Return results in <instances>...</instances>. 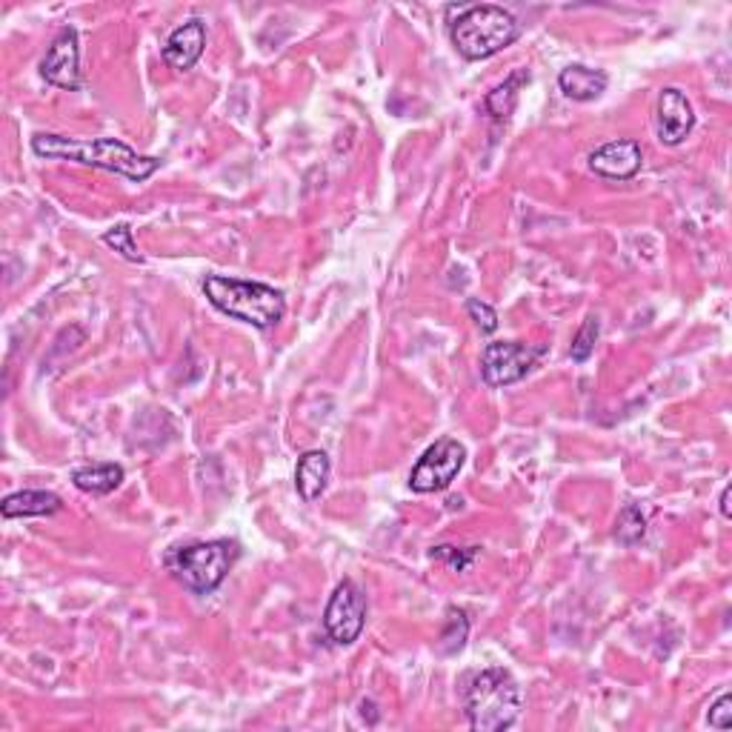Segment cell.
<instances>
[{"instance_id":"obj_21","label":"cell","mask_w":732,"mask_h":732,"mask_svg":"<svg viewBox=\"0 0 732 732\" xmlns=\"http://www.w3.org/2000/svg\"><path fill=\"white\" fill-rule=\"evenodd\" d=\"M599 335H601V324L599 318H586L584 324H581V329H578V335L572 338V347H570V358L576 363H584L590 361V356L595 352V344H599Z\"/></svg>"},{"instance_id":"obj_6","label":"cell","mask_w":732,"mask_h":732,"mask_svg":"<svg viewBox=\"0 0 732 732\" xmlns=\"http://www.w3.org/2000/svg\"><path fill=\"white\" fill-rule=\"evenodd\" d=\"M547 347H533L521 340H492L484 347L481 377L487 386H510L524 381L538 367Z\"/></svg>"},{"instance_id":"obj_18","label":"cell","mask_w":732,"mask_h":732,"mask_svg":"<svg viewBox=\"0 0 732 732\" xmlns=\"http://www.w3.org/2000/svg\"><path fill=\"white\" fill-rule=\"evenodd\" d=\"M466 638H469V618H466L464 609L450 607L444 618V629L438 636V650L444 655H455L466 647Z\"/></svg>"},{"instance_id":"obj_11","label":"cell","mask_w":732,"mask_h":732,"mask_svg":"<svg viewBox=\"0 0 732 732\" xmlns=\"http://www.w3.org/2000/svg\"><path fill=\"white\" fill-rule=\"evenodd\" d=\"M643 166V149L632 138H618L599 147L590 155V170L607 181L636 178Z\"/></svg>"},{"instance_id":"obj_24","label":"cell","mask_w":732,"mask_h":732,"mask_svg":"<svg viewBox=\"0 0 732 732\" xmlns=\"http://www.w3.org/2000/svg\"><path fill=\"white\" fill-rule=\"evenodd\" d=\"M707 721H710V727H716V730H724V732L732 727V696L727 693V689L716 698V704L710 707V716H707Z\"/></svg>"},{"instance_id":"obj_14","label":"cell","mask_w":732,"mask_h":732,"mask_svg":"<svg viewBox=\"0 0 732 732\" xmlns=\"http://www.w3.org/2000/svg\"><path fill=\"white\" fill-rule=\"evenodd\" d=\"M329 473H333V464H329V455L321 450H310L298 458L295 466V489L298 496L304 498L306 503L318 501L324 496L326 484H329Z\"/></svg>"},{"instance_id":"obj_5","label":"cell","mask_w":732,"mask_h":732,"mask_svg":"<svg viewBox=\"0 0 732 732\" xmlns=\"http://www.w3.org/2000/svg\"><path fill=\"white\" fill-rule=\"evenodd\" d=\"M241 547L230 538L204 541V544H189V547L172 549L166 555V567L181 584L195 595H209L226 581L230 570L235 567Z\"/></svg>"},{"instance_id":"obj_3","label":"cell","mask_w":732,"mask_h":732,"mask_svg":"<svg viewBox=\"0 0 732 732\" xmlns=\"http://www.w3.org/2000/svg\"><path fill=\"white\" fill-rule=\"evenodd\" d=\"M204 292L214 310L235 321H244L255 329H272L287 315V298L281 289L269 287V283L207 275Z\"/></svg>"},{"instance_id":"obj_7","label":"cell","mask_w":732,"mask_h":732,"mask_svg":"<svg viewBox=\"0 0 732 732\" xmlns=\"http://www.w3.org/2000/svg\"><path fill=\"white\" fill-rule=\"evenodd\" d=\"M363 624H367V595L356 581L344 578L324 609L326 636L338 647H349L361 638Z\"/></svg>"},{"instance_id":"obj_1","label":"cell","mask_w":732,"mask_h":732,"mask_svg":"<svg viewBox=\"0 0 732 732\" xmlns=\"http://www.w3.org/2000/svg\"><path fill=\"white\" fill-rule=\"evenodd\" d=\"M32 152L46 161H74L92 170H106L115 175L141 184V181L152 178L161 166L158 158L138 155L132 147H126L124 141L115 138H67V135H35L32 138Z\"/></svg>"},{"instance_id":"obj_20","label":"cell","mask_w":732,"mask_h":732,"mask_svg":"<svg viewBox=\"0 0 732 732\" xmlns=\"http://www.w3.org/2000/svg\"><path fill=\"white\" fill-rule=\"evenodd\" d=\"M478 555H481L478 553V547L461 549L452 547V544H441V547H435L429 553V558H432V561H444L452 572H466L475 561H478Z\"/></svg>"},{"instance_id":"obj_15","label":"cell","mask_w":732,"mask_h":732,"mask_svg":"<svg viewBox=\"0 0 732 732\" xmlns=\"http://www.w3.org/2000/svg\"><path fill=\"white\" fill-rule=\"evenodd\" d=\"M609 78L601 69H590L581 67V63H572V67L561 69L558 74V86L570 101H578V104H586V101H595L607 92Z\"/></svg>"},{"instance_id":"obj_23","label":"cell","mask_w":732,"mask_h":732,"mask_svg":"<svg viewBox=\"0 0 732 732\" xmlns=\"http://www.w3.org/2000/svg\"><path fill=\"white\" fill-rule=\"evenodd\" d=\"M466 315L475 321V326H478L481 333L489 335L498 329V312L489 304H484V301H478V298H469V301H466Z\"/></svg>"},{"instance_id":"obj_9","label":"cell","mask_w":732,"mask_h":732,"mask_svg":"<svg viewBox=\"0 0 732 732\" xmlns=\"http://www.w3.org/2000/svg\"><path fill=\"white\" fill-rule=\"evenodd\" d=\"M40 74L58 90H81V37L74 26H63L40 60Z\"/></svg>"},{"instance_id":"obj_4","label":"cell","mask_w":732,"mask_h":732,"mask_svg":"<svg viewBox=\"0 0 732 732\" xmlns=\"http://www.w3.org/2000/svg\"><path fill=\"white\" fill-rule=\"evenodd\" d=\"M450 37L461 58L487 60L519 40L521 23L503 7L478 3L461 9L458 18L450 23Z\"/></svg>"},{"instance_id":"obj_16","label":"cell","mask_w":732,"mask_h":732,"mask_svg":"<svg viewBox=\"0 0 732 732\" xmlns=\"http://www.w3.org/2000/svg\"><path fill=\"white\" fill-rule=\"evenodd\" d=\"M124 466L120 464H90L74 469L72 484L81 492H90V496H109L124 481Z\"/></svg>"},{"instance_id":"obj_12","label":"cell","mask_w":732,"mask_h":732,"mask_svg":"<svg viewBox=\"0 0 732 732\" xmlns=\"http://www.w3.org/2000/svg\"><path fill=\"white\" fill-rule=\"evenodd\" d=\"M204 49H207V26L200 18H193V21L181 23L178 30L166 37L161 55L166 67L175 69V72H186L198 63Z\"/></svg>"},{"instance_id":"obj_25","label":"cell","mask_w":732,"mask_h":732,"mask_svg":"<svg viewBox=\"0 0 732 732\" xmlns=\"http://www.w3.org/2000/svg\"><path fill=\"white\" fill-rule=\"evenodd\" d=\"M730 492H732V487H730V484H727V487L721 489V501H718V503H721V515H724L727 521L732 519V510H730Z\"/></svg>"},{"instance_id":"obj_17","label":"cell","mask_w":732,"mask_h":732,"mask_svg":"<svg viewBox=\"0 0 732 732\" xmlns=\"http://www.w3.org/2000/svg\"><path fill=\"white\" fill-rule=\"evenodd\" d=\"M524 83H530V74H526L524 69H519V72H512L507 81L498 83L496 90L487 92V97H484V109H487L489 118L492 120L510 118L512 112H515V106H519V95Z\"/></svg>"},{"instance_id":"obj_22","label":"cell","mask_w":732,"mask_h":732,"mask_svg":"<svg viewBox=\"0 0 732 732\" xmlns=\"http://www.w3.org/2000/svg\"><path fill=\"white\" fill-rule=\"evenodd\" d=\"M104 244L112 246L115 252H120L126 260H132V264H143V255L138 252V244H135L132 226H129V223H118L115 230L104 232Z\"/></svg>"},{"instance_id":"obj_8","label":"cell","mask_w":732,"mask_h":732,"mask_svg":"<svg viewBox=\"0 0 732 732\" xmlns=\"http://www.w3.org/2000/svg\"><path fill=\"white\" fill-rule=\"evenodd\" d=\"M464 461H466L464 444L455 441V438H441V441H435V444L429 446L421 458H418V464L413 466V473H409V487H413L415 492H421V496H427V492H441V489H446L455 478H458Z\"/></svg>"},{"instance_id":"obj_10","label":"cell","mask_w":732,"mask_h":732,"mask_svg":"<svg viewBox=\"0 0 732 732\" xmlns=\"http://www.w3.org/2000/svg\"><path fill=\"white\" fill-rule=\"evenodd\" d=\"M696 126V109L689 104L687 92L678 86H666L659 95V115H655V132L664 147H681L687 141Z\"/></svg>"},{"instance_id":"obj_2","label":"cell","mask_w":732,"mask_h":732,"mask_svg":"<svg viewBox=\"0 0 732 732\" xmlns=\"http://www.w3.org/2000/svg\"><path fill=\"white\" fill-rule=\"evenodd\" d=\"M524 710V693L507 670L492 666L469 675L464 687V712L478 732H501L515 727Z\"/></svg>"},{"instance_id":"obj_13","label":"cell","mask_w":732,"mask_h":732,"mask_svg":"<svg viewBox=\"0 0 732 732\" xmlns=\"http://www.w3.org/2000/svg\"><path fill=\"white\" fill-rule=\"evenodd\" d=\"M60 510H63V501L55 492H46V489H21V492H12L0 503V515L9 521L44 519V515H55Z\"/></svg>"},{"instance_id":"obj_19","label":"cell","mask_w":732,"mask_h":732,"mask_svg":"<svg viewBox=\"0 0 732 732\" xmlns=\"http://www.w3.org/2000/svg\"><path fill=\"white\" fill-rule=\"evenodd\" d=\"M643 535H647V519H643L641 507L638 503H627L621 515H618V521H615V538L624 547H636Z\"/></svg>"}]
</instances>
